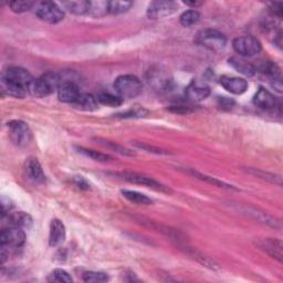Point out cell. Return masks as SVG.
Instances as JSON below:
<instances>
[{"label": "cell", "instance_id": "6da1fadb", "mask_svg": "<svg viewBox=\"0 0 283 283\" xmlns=\"http://www.w3.org/2000/svg\"><path fill=\"white\" fill-rule=\"evenodd\" d=\"M62 82V73L48 72L44 73L38 79H35L31 85L29 93L35 98H45L52 94L54 91H58L59 85Z\"/></svg>", "mask_w": 283, "mask_h": 283}, {"label": "cell", "instance_id": "7a4b0ae2", "mask_svg": "<svg viewBox=\"0 0 283 283\" xmlns=\"http://www.w3.org/2000/svg\"><path fill=\"white\" fill-rule=\"evenodd\" d=\"M114 90L122 99H133L139 97L143 91L142 81L136 75H120L114 82Z\"/></svg>", "mask_w": 283, "mask_h": 283}, {"label": "cell", "instance_id": "3957f363", "mask_svg": "<svg viewBox=\"0 0 283 283\" xmlns=\"http://www.w3.org/2000/svg\"><path fill=\"white\" fill-rule=\"evenodd\" d=\"M35 80V79L31 75V73L28 70L19 67L8 68V69L2 73L1 77V82L19 86V88L28 91V93Z\"/></svg>", "mask_w": 283, "mask_h": 283}, {"label": "cell", "instance_id": "277c9868", "mask_svg": "<svg viewBox=\"0 0 283 283\" xmlns=\"http://www.w3.org/2000/svg\"><path fill=\"white\" fill-rule=\"evenodd\" d=\"M196 42L211 51L219 52L226 48L227 38L220 31L214 29L202 30L196 36Z\"/></svg>", "mask_w": 283, "mask_h": 283}, {"label": "cell", "instance_id": "5b68a950", "mask_svg": "<svg viewBox=\"0 0 283 283\" xmlns=\"http://www.w3.org/2000/svg\"><path fill=\"white\" fill-rule=\"evenodd\" d=\"M113 175L120 177L122 178V179H124L129 182H132V184H138V185H142L145 187H149V188L161 191V193H165V194L173 193V190L170 188V187L161 184V182L153 179V178L144 176L142 174H138V173L121 172V173H114Z\"/></svg>", "mask_w": 283, "mask_h": 283}, {"label": "cell", "instance_id": "8992f818", "mask_svg": "<svg viewBox=\"0 0 283 283\" xmlns=\"http://www.w3.org/2000/svg\"><path fill=\"white\" fill-rule=\"evenodd\" d=\"M35 15L40 20L54 25L63 20L65 11L56 2L42 1L35 6Z\"/></svg>", "mask_w": 283, "mask_h": 283}, {"label": "cell", "instance_id": "52a82bcc", "mask_svg": "<svg viewBox=\"0 0 283 283\" xmlns=\"http://www.w3.org/2000/svg\"><path fill=\"white\" fill-rule=\"evenodd\" d=\"M7 126L9 131V138L16 146L24 147V146H27L30 143L31 139H33V134H31V130L27 123L16 120L9 122Z\"/></svg>", "mask_w": 283, "mask_h": 283}, {"label": "cell", "instance_id": "ba28073f", "mask_svg": "<svg viewBox=\"0 0 283 283\" xmlns=\"http://www.w3.org/2000/svg\"><path fill=\"white\" fill-rule=\"evenodd\" d=\"M26 243V234L24 229L17 227H8L0 234V246L4 249L20 248Z\"/></svg>", "mask_w": 283, "mask_h": 283}, {"label": "cell", "instance_id": "9c48e42d", "mask_svg": "<svg viewBox=\"0 0 283 283\" xmlns=\"http://www.w3.org/2000/svg\"><path fill=\"white\" fill-rule=\"evenodd\" d=\"M232 48L243 57H253L262 50L260 41L252 35L238 36L232 41Z\"/></svg>", "mask_w": 283, "mask_h": 283}, {"label": "cell", "instance_id": "30bf717a", "mask_svg": "<svg viewBox=\"0 0 283 283\" xmlns=\"http://www.w3.org/2000/svg\"><path fill=\"white\" fill-rule=\"evenodd\" d=\"M62 82L58 88V98L63 103L74 104L81 95V91L72 77H68L62 73Z\"/></svg>", "mask_w": 283, "mask_h": 283}, {"label": "cell", "instance_id": "8fae6325", "mask_svg": "<svg viewBox=\"0 0 283 283\" xmlns=\"http://www.w3.org/2000/svg\"><path fill=\"white\" fill-rule=\"evenodd\" d=\"M178 9V4L175 1L168 0H157L149 3L147 8V16L149 19H161L172 16Z\"/></svg>", "mask_w": 283, "mask_h": 283}, {"label": "cell", "instance_id": "7c38bea8", "mask_svg": "<svg viewBox=\"0 0 283 283\" xmlns=\"http://www.w3.org/2000/svg\"><path fill=\"white\" fill-rule=\"evenodd\" d=\"M257 247L262 250L263 252L270 255L271 258L278 260L279 262H282L283 259V246L281 240L273 239V238H266V239H259L257 243Z\"/></svg>", "mask_w": 283, "mask_h": 283}, {"label": "cell", "instance_id": "4fadbf2b", "mask_svg": "<svg viewBox=\"0 0 283 283\" xmlns=\"http://www.w3.org/2000/svg\"><path fill=\"white\" fill-rule=\"evenodd\" d=\"M186 97L193 102H200L206 100L211 95V88L203 82L194 80L191 83L187 86Z\"/></svg>", "mask_w": 283, "mask_h": 283}, {"label": "cell", "instance_id": "5bb4252c", "mask_svg": "<svg viewBox=\"0 0 283 283\" xmlns=\"http://www.w3.org/2000/svg\"><path fill=\"white\" fill-rule=\"evenodd\" d=\"M220 84L222 88L232 94L240 95L248 89V82L243 77L223 75L220 77Z\"/></svg>", "mask_w": 283, "mask_h": 283}, {"label": "cell", "instance_id": "9a60e30c", "mask_svg": "<svg viewBox=\"0 0 283 283\" xmlns=\"http://www.w3.org/2000/svg\"><path fill=\"white\" fill-rule=\"evenodd\" d=\"M25 173L29 179L35 184H43L45 181V175L36 158L30 157L25 163Z\"/></svg>", "mask_w": 283, "mask_h": 283}, {"label": "cell", "instance_id": "2e32d148", "mask_svg": "<svg viewBox=\"0 0 283 283\" xmlns=\"http://www.w3.org/2000/svg\"><path fill=\"white\" fill-rule=\"evenodd\" d=\"M2 220L6 219L8 227H17L21 229H29L33 226V218L30 214L25 212H9L6 216L1 217Z\"/></svg>", "mask_w": 283, "mask_h": 283}, {"label": "cell", "instance_id": "e0dca14e", "mask_svg": "<svg viewBox=\"0 0 283 283\" xmlns=\"http://www.w3.org/2000/svg\"><path fill=\"white\" fill-rule=\"evenodd\" d=\"M66 240V227L59 219H52L50 223L49 245L51 247H58Z\"/></svg>", "mask_w": 283, "mask_h": 283}, {"label": "cell", "instance_id": "ac0fdd59", "mask_svg": "<svg viewBox=\"0 0 283 283\" xmlns=\"http://www.w3.org/2000/svg\"><path fill=\"white\" fill-rule=\"evenodd\" d=\"M253 103L255 106L264 109V111L273 109L277 106V100L275 98V95L269 92V91L264 88H259L257 93L254 94Z\"/></svg>", "mask_w": 283, "mask_h": 283}, {"label": "cell", "instance_id": "d6986e66", "mask_svg": "<svg viewBox=\"0 0 283 283\" xmlns=\"http://www.w3.org/2000/svg\"><path fill=\"white\" fill-rule=\"evenodd\" d=\"M229 65L234 68L235 70L240 72L241 74H244L246 76H253L257 72L255 67L250 63L249 61H246L243 58L234 57L229 59Z\"/></svg>", "mask_w": 283, "mask_h": 283}, {"label": "cell", "instance_id": "ffe728a7", "mask_svg": "<svg viewBox=\"0 0 283 283\" xmlns=\"http://www.w3.org/2000/svg\"><path fill=\"white\" fill-rule=\"evenodd\" d=\"M149 83H152L155 89L161 91V92H167V91L172 90L173 81L167 75L164 74L162 72L153 73L149 77Z\"/></svg>", "mask_w": 283, "mask_h": 283}, {"label": "cell", "instance_id": "44dd1931", "mask_svg": "<svg viewBox=\"0 0 283 283\" xmlns=\"http://www.w3.org/2000/svg\"><path fill=\"white\" fill-rule=\"evenodd\" d=\"M76 108L82 109V111H94L99 106V102L97 100V97H94L92 94L88 93H81L79 99L76 100V102L73 104Z\"/></svg>", "mask_w": 283, "mask_h": 283}, {"label": "cell", "instance_id": "7402d4cb", "mask_svg": "<svg viewBox=\"0 0 283 283\" xmlns=\"http://www.w3.org/2000/svg\"><path fill=\"white\" fill-rule=\"evenodd\" d=\"M62 7L67 9L68 11L76 16H82L89 13L90 1L85 0H75V1H63Z\"/></svg>", "mask_w": 283, "mask_h": 283}, {"label": "cell", "instance_id": "603a6c76", "mask_svg": "<svg viewBox=\"0 0 283 283\" xmlns=\"http://www.w3.org/2000/svg\"><path fill=\"white\" fill-rule=\"evenodd\" d=\"M121 193L127 200H130V202L133 204H136V205H152L153 204L152 199L144 194L139 193V191L123 189L121 190Z\"/></svg>", "mask_w": 283, "mask_h": 283}, {"label": "cell", "instance_id": "cb8c5ba5", "mask_svg": "<svg viewBox=\"0 0 283 283\" xmlns=\"http://www.w3.org/2000/svg\"><path fill=\"white\" fill-rule=\"evenodd\" d=\"M243 212H247V214H249V216H251V217H253L254 219H257V220L260 222L267 223V225L272 226V227H279V223H278L276 219L272 218L271 216H269V214H267L266 212H258L257 209H251V208H247V207H246Z\"/></svg>", "mask_w": 283, "mask_h": 283}, {"label": "cell", "instance_id": "d4e9b609", "mask_svg": "<svg viewBox=\"0 0 283 283\" xmlns=\"http://www.w3.org/2000/svg\"><path fill=\"white\" fill-rule=\"evenodd\" d=\"M143 223H145V225H147L150 228H153V229H155V230L162 232V234L166 235L167 237H170L172 240H175V241H179L180 240V237H181L180 232L176 231L175 229H172V228H170V227L159 225V223H156V222L150 221V220L143 221Z\"/></svg>", "mask_w": 283, "mask_h": 283}, {"label": "cell", "instance_id": "484cf974", "mask_svg": "<svg viewBox=\"0 0 283 283\" xmlns=\"http://www.w3.org/2000/svg\"><path fill=\"white\" fill-rule=\"evenodd\" d=\"M97 100L99 104H103V106H106L109 107H116L120 106L123 103V99L118 95H114L111 93L106 92H101L97 95Z\"/></svg>", "mask_w": 283, "mask_h": 283}, {"label": "cell", "instance_id": "4316f807", "mask_svg": "<svg viewBox=\"0 0 283 283\" xmlns=\"http://www.w3.org/2000/svg\"><path fill=\"white\" fill-rule=\"evenodd\" d=\"M188 173H189V174L193 175L194 177L198 178V179L204 180V181H206V182H209V184H212L213 186H218V187H221V188H226V189H234V190L237 189L236 187H234V186H231L229 184H226V182H223L221 180H218V179H216V178H213L212 176L205 175V174H203V173H199L197 171L190 170V171H188Z\"/></svg>", "mask_w": 283, "mask_h": 283}, {"label": "cell", "instance_id": "83f0119b", "mask_svg": "<svg viewBox=\"0 0 283 283\" xmlns=\"http://www.w3.org/2000/svg\"><path fill=\"white\" fill-rule=\"evenodd\" d=\"M133 6L132 1H123V0H114V1H108V13L111 15H120L130 10Z\"/></svg>", "mask_w": 283, "mask_h": 283}, {"label": "cell", "instance_id": "f1b7e54d", "mask_svg": "<svg viewBox=\"0 0 283 283\" xmlns=\"http://www.w3.org/2000/svg\"><path fill=\"white\" fill-rule=\"evenodd\" d=\"M88 15L93 17H103L108 15V1H90Z\"/></svg>", "mask_w": 283, "mask_h": 283}, {"label": "cell", "instance_id": "f546056e", "mask_svg": "<svg viewBox=\"0 0 283 283\" xmlns=\"http://www.w3.org/2000/svg\"><path fill=\"white\" fill-rule=\"evenodd\" d=\"M76 152L84 155V156L89 157L91 159H93V161H98V162H109L113 159L111 156H109V155L100 153L93 149L84 148V147H76Z\"/></svg>", "mask_w": 283, "mask_h": 283}, {"label": "cell", "instance_id": "4dcf8cb0", "mask_svg": "<svg viewBox=\"0 0 283 283\" xmlns=\"http://www.w3.org/2000/svg\"><path fill=\"white\" fill-rule=\"evenodd\" d=\"M1 86H2V92L12 98L22 99L26 97L27 93H28V91L25 89L19 88V86H16V85H12V84H9V83H4V82H1Z\"/></svg>", "mask_w": 283, "mask_h": 283}, {"label": "cell", "instance_id": "1f68e13d", "mask_svg": "<svg viewBox=\"0 0 283 283\" xmlns=\"http://www.w3.org/2000/svg\"><path fill=\"white\" fill-rule=\"evenodd\" d=\"M188 253L193 255V257H194L196 260H197V261H198L199 263H202L203 266L207 267V268H209V269H212V270H218V269H219L218 263L214 262L213 260H212L211 258L206 257V255H205V254L198 252V251L191 249L190 251H188Z\"/></svg>", "mask_w": 283, "mask_h": 283}, {"label": "cell", "instance_id": "d6a6232c", "mask_svg": "<svg viewBox=\"0 0 283 283\" xmlns=\"http://www.w3.org/2000/svg\"><path fill=\"white\" fill-rule=\"evenodd\" d=\"M200 19V13L197 10H188L185 11L180 16V25L184 27H190L197 24Z\"/></svg>", "mask_w": 283, "mask_h": 283}, {"label": "cell", "instance_id": "836d02e7", "mask_svg": "<svg viewBox=\"0 0 283 283\" xmlns=\"http://www.w3.org/2000/svg\"><path fill=\"white\" fill-rule=\"evenodd\" d=\"M48 281L50 282H65V283H71L73 279L71 276L63 269H54V270L50 273L48 278Z\"/></svg>", "mask_w": 283, "mask_h": 283}, {"label": "cell", "instance_id": "e575fe53", "mask_svg": "<svg viewBox=\"0 0 283 283\" xmlns=\"http://www.w3.org/2000/svg\"><path fill=\"white\" fill-rule=\"evenodd\" d=\"M35 6L34 1H29V0H16V1L9 2V7L11 10L16 13H22L29 11L31 8Z\"/></svg>", "mask_w": 283, "mask_h": 283}, {"label": "cell", "instance_id": "d590c367", "mask_svg": "<svg viewBox=\"0 0 283 283\" xmlns=\"http://www.w3.org/2000/svg\"><path fill=\"white\" fill-rule=\"evenodd\" d=\"M82 279L84 282H93V283H100V282H106L108 280V277L106 273L104 272H95V271H89L84 272L82 276Z\"/></svg>", "mask_w": 283, "mask_h": 283}, {"label": "cell", "instance_id": "8d00e7d4", "mask_svg": "<svg viewBox=\"0 0 283 283\" xmlns=\"http://www.w3.org/2000/svg\"><path fill=\"white\" fill-rule=\"evenodd\" d=\"M250 174H253L254 176L262 178V179H266L273 182V184H278V185H281L282 184V180H281V177L280 176H277L275 174H270V173H264L262 171H259V170H255V168H249L247 170Z\"/></svg>", "mask_w": 283, "mask_h": 283}, {"label": "cell", "instance_id": "74e56055", "mask_svg": "<svg viewBox=\"0 0 283 283\" xmlns=\"http://www.w3.org/2000/svg\"><path fill=\"white\" fill-rule=\"evenodd\" d=\"M95 140H97L100 144H102L103 146H106V147L113 149L114 152H117V153H120L122 155H126V156H133V155H134V153H132L131 150L126 149L125 147H123V146H121V145L113 143V142L104 141V140H101V139H95Z\"/></svg>", "mask_w": 283, "mask_h": 283}, {"label": "cell", "instance_id": "f35d334b", "mask_svg": "<svg viewBox=\"0 0 283 283\" xmlns=\"http://www.w3.org/2000/svg\"><path fill=\"white\" fill-rule=\"evenodd\" d=\"M136 147L142 148L143 150H146V152L149 153H154V154H158V155H167L171 154L170 152H167L165 149H162L159 147H155V146H150L148 144H143V143H134Z\"/></svg>", "mask_w": 283, "mask_h": 283}, {"label": "cell", "instance_id": "ab89813d", "mask_svg": "<svg viewBox=\"0 0 283 283\" xmlns=\"http://www.w3.org/2000/svg\"><path fill=\"white\" fill-rule=\"evenodd\" d=\"M146 114H147V111L144 109L143 107L140 108V107H136L134 109H131L129 112H124L122 114H117V116H121V117H141V116H145Z\"/></svg>", "mask_w": 283, "mask_h": 283}, {"label": "cell", "instance_id": "60d3db41", "mask_svg": "<svg viewBox=\"0 0 283 283\" xmlns=\"http://www.w3.org/2000/svg\"><path fill=\"white\" fill-rule=\"evenodd\" d=\"M270 7H271L272 12L275 13L276 16H278L279 18L282 17V13H283V4H282V2H271Z\"/></svg>", "mask_w": 283, "mask_h": 283}, {"label": "cell", "instance_id": "b9f144b4", "mask_svg": "<svg viewBox=\"0 0 283 283\" xmlns=\"http://www.w3.org/2000/svg\"><path fill=\"white\" fill-rule=\"evenodd\" d=\"M171 111L175 112V113H180V114H185L191 112L190 106H173L171 108Z\"/></svg>", "mask_w": 283, "mask_h": 283}, {"label": "cell", "instance_id": "7bdbcfd3", "mask_svg": "<svg viewBox=\"0 0 283 283\" xmlns=\"http://www.w3.org/2000/svg\"><path fill=\"white\" fill-rule=\"evenodd\" d=\"M74 182H75V185L77 187H80V188H83V189H89L90 188V186H89L88 182H86L81 176H76L74 178Z\"/></svg>", "mask_w": 283, "mask_h": 283}, {"label": "cell", "instance_id": "ee69618b", "mask_svg": "<svg viewBox=\"0 0 283 283\" xmlns=\"http://www.w3.org/2000/svg\"><path fill=\"white\" fill-rule=\"evenodd\" d=\"M219 101H220V103H219V106H221L222 108L227 107L228 109H229V108L232 107V106H234V101H232V100L226 99V98H223V97L219 99Z\"/></svg>", "mask_w": 283, "mask_h": 283}, {"label": "cell", "instance_id": "f6af8a7d", "mask_svg": "<svg viewBox=\"0 0 283 283\" xmlns=\"http://www.w3.org/2000/svg\"><path fill=\"white\" fill-rule=\"evenodd\" d=\"M184 3L186 4V6H189V7H193V8L200 7L203 4L202 1H184Z\"/></svg>", "mask_w": 283, "mask_h": 283}]
</instances>
